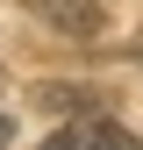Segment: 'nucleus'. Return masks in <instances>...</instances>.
<instances>
[{"label": "nucleus", "instance_id": "obj_1", "mask_svg": "<svg viewBox=\"0 0 143 150\" xmlns=\"http://www.w3.org/2000/svg\"><path fill=\"white\" fill-rule=\"evenodd\" d=\"M43 150H143V136H129L115 115H100V107H86V115H72L57 136H43Z\"/></svg>", "mask_w": 143, "mask_h": 150}, {"label": "nucleus", "instance_id": "obj_2", "mask_svg": "<svg viewBox=\"0 0 143 150\" xmlns=\"http://www.w3.org/2000/svg\"><path fill=\"white\" fill-rule=\"evenodd\" d=\"M43 22H57L64 36H93L100 29V0H29Z\"/></svg>", "mask_w": 143, "mask_h": 150}, {"label": "nucleus", "instance_id": "obj_3", "mask_svg": "<svg viewBox=\"0 0 143 150\" xmlns=\"http://www.w3.org/2000/svg\"><path fill=\"white\" fill-rule=\"evenodd\" d=\"M7 136H14V122H7V115H0V143H7Z\"/></svg>", "mask_w": 143, "mask_h": 150}]
</instances>
